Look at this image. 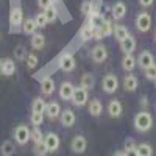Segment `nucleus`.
Segmentation results:
<instances>
[{
    "label": "nucleus",
    "instance_id": "nucleus-1",
    "mask_svg": "<svg viewBox=\"0 0 156 156\" xmlns=\"http://www.w3.org/2000/svg\"><path fill=\"white\" fill-rule=\"evenodd\" d=\"M153 126V117L150 112L147 111H140L134 115V128L137 131H148V129Z\"/></svg>",
    "mask_w": 156,
    "mask_h": 156
},
{
    "label": "nucleus",
    "instance_id": "nucleus-2",
    "mask_svg": "<svg viewBox=\"0 0 156 156\" xmlns=\"http://www.w3.org/2000/svg\"><path fill=\"white\" fill-rule=\"evenodd\" d=\"M136 28L140 33L150 31V28H151V16H150V12H147V11L139 12L137 17H136Z\"/></svg>",
    "mask_w": 156,
    "mask_h": 156
},
{
    "label": "nucleus",
    "instance_id": "nucleus-3",
    "mask_svg": "<svg viewBox=\"0 0 156 156\" xmlns=\"http://www.w3.org/2000/svg\"><path fill=\"white\" fill-rule=\"evenodd\" d=\"M22 22H23V11L20 6H12L9 11V25H11V30H17L19 27H22Z\"/></svg>",
    "mask_w": 156,
    "mask_h": 156
},
{
    "label": "nucleus",
    "instance_id": "nucleus-4",
    "mask_svg": "<svg viewBox=\"0 0 156 156\" xmlns=\"http://www.w3.org/2000/svg\"><path fill=\"white\" fill-rule=\"evenodd\" d=\"M14 139H16L17 144L25 145V144H27V142L31 139V129H28L27 125H19V126H16V129H14Z\"/></svg>",
    "mask_w": 156,
    "mask_h": 156
},
{
    "label": "nucleus",
    "instance_id": "nucleus-5",
    "mask_svg": "<svg viewBox=\"0 0 156 156\" xmlns=\"http://www.w3.org/2000/svg\"><path fill=\"white\" fill-rule=\"evenodd\" d=\"M76 66V62H75V58L73 55L70 53H62L58 59V67L62 70V72H72Z\"/></svg>",
    "mask_w": 156,
    "mask_h": 156
},
{
    "label": "nucleus",
    "instance_id": "nucleus-6",
    "mask_svg": "<svg viewBox=\"0 0 156 156\" xmlns=\"http://www.w3.org/2000/svg\"><path fill=\"white\" fill-rule=\"evenodd\" d=\"M101 86H103V90H105V92L112 94L119 89V78H117L114 73H108V75H105V78H103Z\"/></svg>",
    "mask_w": 156,
    "mask_h": 156
},
{
    "label": "nucleus",
    "instance_id": "nucleus-7",
    "mask_svg": "<svg viewBox=\"0 0 156 156\" xmlns=\"http://www.w3.org/2000/svg\"><path fill=\"white\" fill-rule=\"evenodd\" d=\"M87 148V140L84 136H75L72 140H70V150L76 154H81L84 153Z\"/></svg>",
    "mask_w": 156,
    "mask_h": 156
},
{
    "label": "nucleus",
    "instance_id": "nucleus-8",
    "mask_svg": "<svg viewBox=\"0 0 156 156\" xmlns=\"http://www.w3.org/2000/svg\"><path fill=\"white\" fill-rule=\"evenodd\" d=\"M72 103L75 106H84L87 103V89L84 87H75L73 90V97H72Z\"/></svg>",
    "mask_w": 156,
    "mask_h": 156
},
{
    "label": "nucleus",
    "instance_id": "nucleus-9",
    "mask_svg": "<svg viewBox=\"0 0 156 156\" xmlns=\"http://www.w3.org/2000/svg\"><path fill=\"white\" fill-rule=\"evenodd\" d=\"M90 58H92L94 62H97V64L103 62V61L108 58V48L103 45V44L95 45V47L92 48V51H90Z\"/></svg>",
    "mask_w": 156,
    "mask_h": 156
},
{
    "label": "nucleus",
    "instance_id": "nucleus-10",
    "mask_svg": "<svg viewBox=\"0 0 156 156\" xmlns=\"http://www.w3.org/2000/svg\"><path fill=\"white\" fill-rule=\"evenodd\" d=\"M44 144H45L48 153L56 151V150L59 148V137H58V134H55V133H47V134L44 136Z\"/></svg>",
    "mask_w": 156,
    "mask_h": 156
},
{
    "label": "nucleus",
    "instance_id": "nucleus-11",
    "mask_svg": "<svg viewBox=\"0 0 156 156\" xmlns=\"http://www.w3.org/2000/svg\"><path fill=\"white\" fill-rule=\"evenodd\" d=\"M137 64L142 67V69H148L150 66H153L154 64V58H153V53L148 50H144V51H140V55L137 58Z\"/></svg>",
    "mask_w": 156,
    "mask_h": 156
},
{
    "label": "nucleus",
    "instance_id": "nucleus-12",
    "mask_svg": "<svg viewBox=\"0 0 156 156\" xmlns=\"http://www.w3.org/2000/svg\"><path fill=\"white\" fill-rule=\"evenodd\" d=\"M73 90H75V86H73L70 81H64V83L59 86V97H61L62 100L69 101V100H72V97H73Z\"/></svg>",
    "mask_w": 156,
    "mask_h": 156
},
{
    "label": "nucleus",
    "instance_id": "nucleus-13",
    "mask_svg": "<svg viewBox=\"0 0 156 156\" xmlns=\"http://www.w3.org/2000/svg\"><path fill=\"white\" fill-rule=\"evenodd\" d=\"M123 112V108H122V103L119 100H111L108 103V114L112 117V119H117V117H120Z\"/></svg>",
    "mask_w": 156,
    "mask_h": 156
},
{
    "label": "nucleus",
    "instance_id": "nucleus-14",
    "mask_svg": "<svg viewBox=\"0 0 156 156\" xmlns=\"http://www.w3.org/2000/svg\"><path fill=\"white\" fill-rule=\"evenodd\" d=\"M111 14H112V19H115V20L123 19V17L126 16V5H125L123 2L114 3V6H112V9H111Z\"/></svg>",
    "mask_w": 156,
    "mask_h": 156
},
{
    "label": "nucleus",
    "instance_id": "nucleus-15",
    "mask_svg": "<svg viewBox=\"0 0 156 156\" xmlns=\"http://www.w3.org/2000/svg\"><path fill=\"white\" fill-rule=\"evenodd\" d=\"M59 120H61V125L66 126V128H70L73 123H75V114L72 109H64L59 115Z\"/></svg>",
    "mask_w": 156,
    "mask_h": 156
},
{
    "label": "nucleus",
    "instance_id": "nucleus-16",
    "mask_svg": "<svg viewBox=\"0 0 156 156\" xmlns=\"http://www.w3.org/2000/svg\"><path fill=\"white\" fill-rule=\"evenodd\" d=\"M45 114L48 119H56V117L61 115V106H59V103L58 101H50L47 103V108H45Z\"/></svg>",
    "mask_w": 156,
    "mask_h": 156
},
{
    "label": "nucleus",
    "instance_id": "nucleus-17",
    "mask_svg": "<svg viewBox=\"0 0 156 156\" xmlns=\"http://www.w3.org/2000/svg\"><path fill=\"white\" fill-rule=\"evenodd\" d=\"M137 86H139V81H137V78L134 75L129 73L123 78V89L126 90V92H134V90L137 89Z\"/></svg>",
    "mask_w": 156,
    "mask_h": 156
},
{
    "label": "nucleus",
    "instance_id": "nucleus-18",
    "mask_svg": "<svg viewBox=\"0 0 156 156\" xmlns=\"http://www.w3.org/2000/svg\"><path fill=\"white\" fill-rule=\"evenodd\" d=\"M134 48H136V39H134L133 36H128L126 39H123V41L120 42V50L123 51L125 55L133 53Z\"/></svg>",
    "mask_w": 156,
    "mask_h": 156
},
{
    "label": "nucleus",
    "instance_id": "nucleus-19",
    "mask_svg": "<svg viewBox=\"0 0 156 156\" xmlns=\"http://www.w3.org/2000/svg\"><path fill=\"white\" fill-rule=\"evenodd\" d=\"M2 73L5 76H11L16 73V64L12 59L6 58V59H2Z\"/></svg>",
    "mask_w": 156,
    "mask_h": 156
},
{
    "label": "nucleus",
    "instance_id": "nucleus-20",
    "mask_svg": "<svg viewBox=\"0 0 156 156\" xmlns=\"http://www.w3.org/2000/svg\"><path fill=\"white\" fill-rule=\"evenodd\" d=\"M36 30H37V23H36V20L33 17H28V19H25L22 22V31L25 34H34Z\"/></svg>",
    "mask_w": 156,
    "mask_h": 156
},
{
    "label": "nucleus",
    "instance_id": "nucleus-21",
    "mask_svg": "<svg viewBox=\"0 0 156 156\" xmlns=\"http://www.w3.org/2000/svg\"><path fill=\"white\" fill-rule=\"evenodd\" d=\"M41 92L44 95H51L55 92V81L51 80V78H44V80L41 81Z\"/></svg>",
    "mask_w": 156,
    "mask_h": 156
},
{
    "label": "nucleus",
    "instance_id": "nucleus-22",
    "mask_svg": "<svg viewBox=\"0 0 156 156\" xmlns=\"http://www.w3.org/2000/svg\"><path fill=\"white\" fill-rule=\"evenodd\" d=\"M89 114L90 115H94V117H98L101 112H103V105H101V101L94 98V100H90L89 101Z\"/></svg>",
    "mask_w": 156,
    "mask_h": 156
},
{
    "label": "nucleus",
    "instance_id": "nucleus-23",
    "mask_svg": "<svg viewBox=\"0 0 156 156\" xmlns=\"http://www.w3.org/2000/svg\"><path fill=\"white\" fill-rule=\"evenodd\" d=\"M94 31H95V27H92L90 23H86L80 30V36H81V39L84 42H87V41H90V39H94Z\"/></svg>",
    "mask_w": 156,
    "mask_h": 156
},
{
    "label": "nucleus",
    "instance_id": "nucleus-24",
    "mask_svg": "<svg viewBox=\"0 0 156 156\" xmlns=\"http://www.w3.org/2000/svg\"><path fill=\"white\" fill-rule=\"evenodd\" d=\"M122 67H123V70H126V72L134 70V67H136V58L133 56V53H128V55L123 56V59H122Z\"/></svg>",
    "mask_w": 156,
    "mask_h": 156
},
{
    "label": "nucleus",
    "instance_id": "nucleus-25",
    "mask_svg": "<svg viewBox=\"0 0 156 156\" xmlns=\"http://www.w3.org/2000/svg\"><path fill=\"white\" fill-rule=\"evenodd\" d=\"M44 45H45V37H44V34H41V33L31 34V47H33L34 50H41V48H44Z\"/></svg>",
    "mask_w": 156,
    "mask_h": 156
},
{
    "label": "nucleus",
    "instance_id": "nucleus-26",
    "mask_svg": "<svg viewBox=\"0 0 156 156\" xmlns=\"http://www.w3.org/2000/svg\"><path fill=\"white\" fill-rule=\"evenodd\" d=\"M114 36L119 42H122L123 39H126L129 36V31H128V28L125 27V25H115L114 27Z\"/></svg>",
    "mask_w": 156,
    "mask_h": 156
},
{
    "label": "nucleus",
    "instance_id": "nucleus-27",
    "mask_svg": "<svg viewBox=\"0 0 156 156\" xmlns=\"http://www.w3.org/2000/svg\"><path fill=\"white\" fill-rule=\"evenodd\" d=\"M45 108H47V103L41 97L34 98L31 103V111H34V112H45Z\"/></svg>",
    "mask_w": 156,
    "mask_h": 156
},
{
    "label": "nucleus",
    "instance_id": "nucleus-28",
    "mask_svg": "<svg viewBox=\"0 0 156 156\" xmlns=\"http://www.w3.org/2000/svg\"><path fill=\"white\" fill-rule=\"evenodd\" d=\"M80 84H81V87H84V89H92L94 87V84H95V80H94V76L90 75V73H84L83 76H81V80H80Z\"/></svg>",
    "mask_w": 156,
    "mask_h": 156
},
{
    "label": "nucleus",
    "instance_id": "nucleus-29",
    "mask_svg": "<svg viewBox=\"0 0 156 156\" xmlns=\"http://www.w3.org/2000/svg\"><path fill=\"white\" fill-rule=\"evenodd\" d=\"M136 150H137L139 156H153V147L150 144H145V142L136 145Z\"/></svg>",
    "mask_w": 156,
    "mask_h": 156
},
{
    "label": "nucleus",
    "instance_id": "nucleus-30",
    "mask_svg": "<svg viewBox=\"0 0 156 156\" xmlns=\"http://www.w3.org/2000/svg\"><path fill=\"white\" fill-rule=\"evenodd\" d=\"M0 150H2V154L3 156H12V154H14V151H16L14 144H12L11 140H5L3 144H2V147H0Z\"/></svg>",
    "mask_w": 156,
    "mask_h": 156
},
{
    "label": "nucleus",
    "instance_id": "nucleus-31",
    "mask_svg": "<svg viewBox=\"0 0 156 156\" xmlns=\"http://www.w3.org/2000/svg\"><path fill=\"white\" fill-rule=\"evenodd\" d=\"M44 14H45V17H47L48 23H50V22H55V20H56V17H58V11H56L55 5H51V6L45 8V9H44Z\"/></svg>",
    "mask_w": 156,
    "mask_h": 156
},
{
    "label": "nucleus",
    "instance_id": "nucleus-32",
    "mask_svg": "<svg viewBox=\"0 0 156 156\" xmlns=\"http://www.w3.org/2000/svg\"><path fill=\"white\" fill-rule=\"evenodd\" d=\"M30 120H31L33 126H39V125H42V122H44V112H34V111H31Z\"/></svg>",
    "mask_w": 156,
    "mask_h": 156
},
{
    "label": "nucleus",
    "instance_id": "nucleus-33",
    "mask_svg": "<svg viewBox=\"0 0 156 156\" xmlns=\"http://www.w3.org/2000/svg\"><path fill=\"white\" fill-rule=\"evenodd\" d=\"M27 56H28V53H27V50H25L23 45H17V47L14 48V58H16V59L25 61V59H27Z\"/></svg>",
    "mask_w": 156,
    "mask_h": 156
},
{
    "label": "nucleus",
    "instance_id": "nucleus-34",
    "mask_svg": "<svg viewBox=\"0 0 156 156\" xmlns=\"http://www.w3.org/2000/svg\"><path fill=\"white\" fill-rule=\"evenodd\" d=\"M31 140L34 142V144L44 142V134H42L41 129H39V126H34V128L31 129Z\"/></svg>",
    "mask_w": 156,
    "mask_h": 156
},
{
    "label": "nucleus",
    "instance_id": "nucleus-35",
    "mask_svg": "<svg viewBox=\"0 0 156 156\" xmlns=\"http://www.w3.org/2000/svg\"><path fill=\"white\" fill-rule=\"evenodd\" d=\"M34 20L37 23V28H44V27H47V23H48V20H47V17L44 14V11L42 12H37V14L34 16Z\"/></svg>",
    "mask_w": 156,
    "mask_h": 156
},
{
    "label": "nucleus",
    "instance_id": "nucleus-36",
    "mask_svg": "<svg viewBox=\"0 0 156 156\" xmlns=\"http://www.w3.org/2000/svg\"><path fill=\"white\" fill-rule=\"evenodd\" d=\"M33 151H34V154H36V156H45V154L48 153V150H47V147H45L44 142H39V144H34Z\"/></svg>",
    "mask_w": 156,
    "mask_h": 156
},
{
    "label": "nucleus",
    "instance_id": "nucleus-37",
    "mask_svg": "<svg viewBox=\"0 0 156 156\" xmlns=\"http://www.w3.org/2000/svg\"><path fill=\"white\" fill-rule=\"evenodd\" d=\"M100 30H101L103 36L112 34V25H111V22H109V20H103V23L100 25Z\"/></svg>",
    "mask_w": 156,
    "mask_h": 156
},
{
    "label": "nucleus",
    "instance_id": "nucleus-38",
    "mask_svg": "<svg viewBox=\"0 0 156 156\" xmlns=\"http://www.w3.org/2000/svg\"><path fill=\"white\" fill-rule=\"evenodd\" d=\"M81 14H84V16H89L90 12H92L94 9H92V3L89 2V0H84V2L81 3Z\"/></svg>",
    "mask_w": 156,
    "mask_h": 156
},
{
    "label": "nucleus",
    "instance_id": "nucleus-39",
    "mask_svg": "<svg viewBox=\"0 0 156 156\" xmlns=\"http://www.w3.org/2000/svg\"><path fill=\"white\" fill-rule=\"evenodd\" d=\"M145 78L150 81H156V66H150L148 69H145Z\"/></svg>",
    "mask_w": 156,
    "mask_h": 156
},
{
    "label": "nucleus",
    "instance_id": "nucleus-40",
    "mask_svg": "<svg viewBox=\"0 0 156 156\" xmlns=\"http://www.w3.org/2000/svg\"><path fill=\"white\" fill-rule=\"evenodd\" d=\"M27 66H28V69H34L36 66H37V56L34 55V53H28V56H27Z\"/></svg>",
    "mask_w": 156,
    "mask_h": 156
},
{
    "label": "nucleus",
    "instance_id": "nucleus-41",
    "mask_svg": "<svg viewBox=\"0 0 156 156\" xmlns=\"http://www.w3.org/2000/svg\"><path fill=\"white\" fill-rule=\"evenodd\" d=\"M51 5H53V0H37V6L41 9H45V8H48Z\"/></svg>",
    "mask_w": 156,
    "mask_h": 156
},
{
    "label": "nucleus",
    "instance_id": "nucleus-42",
    "mask_svg": "<svg viewBox=\"0 0 156 156\" xmlns=\"http://www.w3.org/2000/svg\"><path fill=\"white\" fill-rule=\"evenodd\" d=\"M123 147H125V150H129V148H136V142H134V139H131V137L125 139V142H123Z\"/></svg>",
    "mask_w": 156,
    "mask_h": 156
},
{
    "label": "nucleus",
    "instance_id": "nucleus-43",
    "mask_svg": "<svg viewBox=\"0 0 156 156\" xmlns=\"http://www.w3.org/2000/svg\"><path fill=\"white\" fill-rule=\"evenodd\" d=\"M125 156H139V154L136 148H129V150H125Z\"/></svg>",
    "mask_w": 156,
    "mask_h": 156
},
{
    "label": "nucleus",
    "instance_id": "nucleus-44",
    "mask_svg": "<svg viewBox=\"0 0 156 156\" xmlns=\"http://www.w3.org/2000/svg\"><path fill=\"white\" fill-rule=\"evenodd\" d=\"M153 2H154V0H139V3H140L142 6H145V8L151 6V5H153Z\"/></svg>",
    "mask_w": 156,
    "mask_h": 156
},
{
    "label": "nucleus",
    "instance_id": "nucleus-45",
    "mask_svg": "<svg viewBox=\"0 0 156 156\" xmlns=\"http://www.w3.org/2000/svg\"><path fill=\"white\" fill-rule=\"evenodd\" d=\"M147 103H148V101H147V98H145V97H142V100H140V105L145 108V106H147Z\"/></svg>",
    "mask_w": 156,
    "mask_h": 156
},
{
    "label": "nucleus",
    "instance_id": "nucleus-46",
    "mask_svg": "<svg viewBox=\"0 0 156 156\" xmlns=\"http://www.w3.org/2000/svg\"><path fill=\"white\" fill-rule=\"evenodd\" d=\"M114 156H125V151H123V153H122V151H117Z\"/></svg>",
    "mask_w": 156,
    "mask_h": 156
},
{
    "label": "nucleus",
    "instance_id": "nucleus-47",
    "mask_svg": "<svg viewBox=\"0 0 156 156\" xmlns=\"http://www.w3.org/2000/svg\"><path fill=\"white\" fill-rule=\"evenodd\" d=\"M0 73H2V59H0Z\"/></svg>",
    "mask_w": 156,
    "mask_h": 156
},
{
    "label": "nucleus",
    "instance_id": "nucleus-48",
    "mask_svg": "<svg viewBox=\"0 0 156 156\" xmlns=\"http://www.w3.org/2000/svg\"><path fill=\"white\" fill-rule=\"evenodd\" d=\"M154 39H156V34H154Z\"/></svg>",
    "mask_w": 156,
    "mask_h": 156
},
{
    "label": "nucleus",
    "instance_id": "nucleus-49",
    "mask_svg": "<svg viewBox=\"0 0 156 156\" xmlns=\"http://www.w3.org/2000/svg\"><path fill=\"white\" fill-rule=\"evenodd\" d=\"M0 37H2V34H0Z\"/></svg>",
    "mask_w": 156,
    "mask_h": 156
},
{
    "label": "nucleus",
    "instance_id": "nucleus-50",
    "mask_svg": "<svg viewBox=\"0 0 156 156\" xmlns=\"http://www.w3.org/2000/svg\"><path fill=\"white\" fill-rule=\"evenodd\" d=\"M53 2H55V0H53Z\"/></svg>",
    "mask_w": 156,
    "mask_h": 156
}]
</instances>
